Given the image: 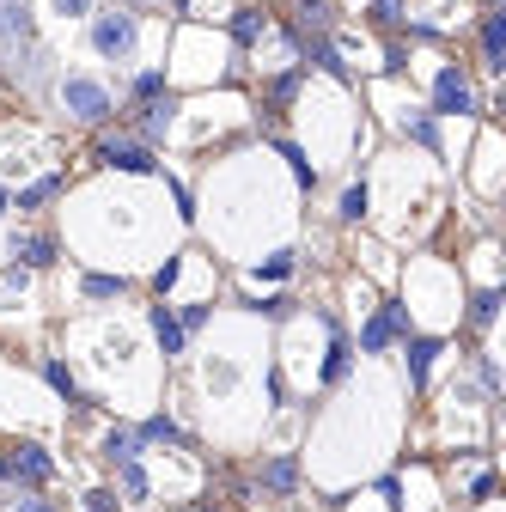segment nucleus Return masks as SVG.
Returning a JSON list of instances; mask_svg holds the SVG:
<instances>
[{"label": "nucleus", "instance_id": "f257e3e1", "mask_svg": "<svg viewBox=\"0 0 506 512\" xmlns=\"http://www.w3.org/2000/svg\"><path fill=\"white\" fill-rule=\"evenodd\" d=\"M165 19L116 0H0V86L49 135H92L147 86Z\"/></svg>", "mask_w": 506, "mask_h": 512}, {"label": "nucleus", "instance_id": "f03ea898", "mask_svg": "<svg viewBox=\"0 0 506 512\" xmlns=\"http://www.w3.org/2000/svg\"><path fill=\"white\" fill-rule=\"evenodd\" d=\"M165 403L214 452H257L275 421V317L250 305L189 311V336L165 360Z\"/></svg>", "mask_w": 506, "mask_h": 512}, {"label": "nucleus", "instance_id": "7ed1b4c3", "mask_svg": "<svg viewBox=\"0 0 506 512\" xmlns=\"http://www.w3.org/2000/svg\"><path fill=\"white\" fill-rule=\"evenodd\" d=\"M61 256L92 281H159L183 263L189 220L177 183L141 165H104L55 196Z\"/></svg>", "mask_w": 506, "mask_h": 512}, {"label": "nucleus", "instance_id": "20e7f679", "mask_svg": "<svg viewBox=\"0 0 506 512\" xmlns=\"http://www.w3.org/2000/svg\"><path fill=\"white\" fill-rule=\"evenodd\" d=\"M189 238L232 269H287V250L305 232V183L293 159L269 141H232L196 177L183 208Z\"/></svg>", "mask_w": 506, "mask_h": 512}, {"label": "nucleus", "instance_id": "39448f33", "mask_svg": "<svg viewBox=\"0 0 506 512\" xmlns=\"http://www.w3.org/2000/svg\"><path fill=\"white\" fill-rule=\"evenodd\" d=\"M409 403H415V366L372 348L360 354L336 391L318 403L299 445V470L318 494H360L385 476L403 452L409 433Z\"/></svg>", "mask_w": 506, "mask_h": 512}, {"label": "nucleus", "instance_id": "423d86ee", "mask_svg": "<svg viewBox=\"0 0 506 512\" xmlns=\"http://www.w3.org/2000/svg\"><path fill=\"white\" fill-rule=\"evenodd\" d=\"M165 324L116 281H92L61 311V366L68 384L122 421H147L165 403Z\"/></svg>", "mask_w": 506, "mask_h": 512}, {"label": "nucleus", "instance_id": "0eeeda50", "mask_svg": "<svg viewBox=\"0 0 506 512\" xmlns=\"http://www.w3.org/2000/svg\"><path fill=\"white\" fill-rule=\"evenodd\" d=\"M446 165H439L421 141H391L366 165V189H360V220H372V232L385 244H421L439 220H446Z\"/></svg>", "mask_w": 506, "mask_h": 512}, {"label": "nucleus", "instance_id": "6e6552de", "mask_svg": "<svg viewBox=\"0 0 506 512\" xmlns=\"http://www.w3.org/2000/svg\"><path fill=\"white\" fill-rule=\"evenodd\" d=\"M293 135L299 147L311 153V165H318L324 177H336L348 159H354V135H360V110L348 98V86L336 74H305L299 98H293Z\"/></svg>", "mask_w": 506, "mask_h": 512}, {"label": "nucleus", "instance_id": "1a4fd4ad", "mask_svg": "<svg viewBox=\"0 0 506 512\" xmlns=\"http://www.w3.org/2000/svg\"><path fill=\"white\" fill-rule=\"evenodd\" d=\"M403 317L421 336H452L464 324V275L446 256H409L403 269Z\"/></svg>", "mask_w": 506, "mask_h": 512}, {"label": "nucleus", "instance_id": "9d476101", "mask_svg": "<svg viewBox=\"0 0 506 512\" xmlns=\"http://www.w3.org/2000/svg\"><path fill=\"white\" fill-rule=\"evenodd\" d=\"M330 366V324L318 311H293L275 330V378H287L293 397H311Z\"/></svg>", "mask_w": 506, "mask_h": 512}, {"label": "nucleus", "instance_id": "9b49d317", "mask_svg": "<svg viewBox=\"0 0 506 512\" xmlns=\"http://www.w3.org/2000/svg\"><path fill=\"white\" fill-rule=\"evenodd\" d=\"M250 98L220 92V98H189L183 110H171V147L177 153H202L208 141L226 147V135H250Z\"/></svg>", "mask_w": 506, "mask_h": 512}, {"label": "nucleus", "instance_id": "f8f14e48", "mask_svg": "<svg viewBox=\"0 0 506 512\" xmlns=\"http://www.w3.org/2000/svg\"><path fill=\"white\" fill-rule=\"evenodd\" d=\"M61 421V403H55V391L37 378V372H25L19 360H7L0 354V427H19V433H43V427H55Z\"/></svg>", "mask_w": 506, "mask_h": 512}, {"label": "nucleus", "instance_id": "ddd939ff", "mask_svg": "<svg viewBox=\"0 0 506 512\" xmlns=\"http://www.w3.org/2000/svg\"><path fill=\"white\" fill-rule=\"evenodd\" d=\"M49 147H55V135L43 122H0V183H31L43 165H49Z\"/></svg>", "mask_w": 506, "mask_h": 512}, {"label": "nucleus", "instance_id": "4468645a", "mask_svg": "<svg viewBox=\"0 0 506 512\" xmlns=\"http://www.w3.org/2000/svg\"><path fill=\"white\" fill-rule=\"evenodd\" d=\"M458 171L470 177V189H476V202H482V208L500 202V177H494V171H500V135H494L488 122H476V153L458 159Z\"/></svg>", "mask_w": 506, "mask_h": 512}, {"label": "nucleus", "instance_id": "2eb2a0df", "mask_svg": "<svg viewBox=\"0 0 506 512\" xmlns=\"http://www.w3.org/2000/svg\"><path fill=\"white\" fill-rule=\"evenodd\" d=\"M0 512H55V500H49V494H37V488H19V482L0 476Z\"/></svg>", "mask_w": 506, "mask_h": 512}, {"label": "nucleus", "instance_id": "dca6fc26", "mask_svg": "<svg viewBox=\"0 0 506 512\" xmlns=\"http://www.w3.org/2000/svg\"><path fill=\"white\" fill-rule=\"evenodd\" d=\"M403 494L415 500V512H446V500H439V488H433L427 470H409V476H403Z\"/></svg>", "mask_w": 506, "mask_h": 512}, {"label": "nucleus", "instance_id": "f3484780", "mask_svg": "<svg viewBox=\"0 0 506 512\" xmlns=\"http://www.w3.org/2000/svg\"><path fill=\"white\" fill-rule=\"evenodd\" d=\"M116 7H135V13H153V19H165L177 0H116Z\"/></svg>", "mask_w": 506, "mask_h": 512}, {"label": "nucleus", "instance_id": "a211bd4d", "mask_svg": "<svg viewBox=\"0 0 506 512\" xmlns=\"http://www.w3.org/2000/svg\"><path fill=\"white\" fill-rule=\"evenodd\" d=\"M476 512H500V500H494V494H482V506H476Z\"/></svg>", "mask_w": 506, "mask_h": 512}, {"label": "nucleus", "instance_id": "6ab92c4d", "mask_svg": "<svg viewBox=\"0 0 506 512\" xmlns=\"http://www.w3.org/2000/svg\"><path fill=\"white\" fill-rule=\"evenodd\" d=\"M354 512H378V506H372V500H354Z\"/></svg>", "mask_w": 506, "mask_h": 512}]
</instances>
